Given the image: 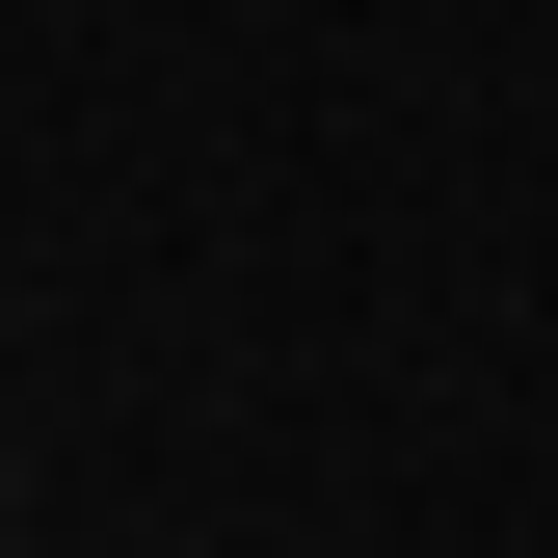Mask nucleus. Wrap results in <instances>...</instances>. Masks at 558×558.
<instances>
[{
  "instance_id": "nucleus-1",
  "label": "nucleus",
  "mask_w": 558,
  "mask_h": 558,
  "mask_svg": "<svg viewBox=\"0 0 558 558\" xmlns=\"http://www.w3.org/2000/svg\"><path fill=\"white\" fill-rule=\"evenodd\" d=\"M0 558H81V532H0Z\"/></svg>"
}]
</instances>
